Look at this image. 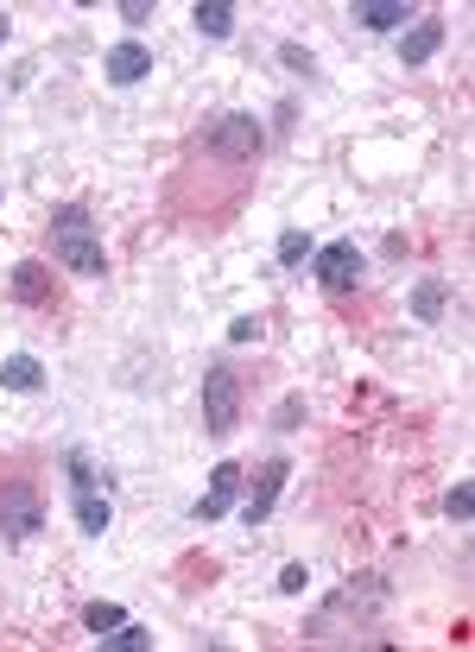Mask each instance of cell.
<instances>
[{
  "label": "cell",
  "mask_w": 475,
  "mask_h": 652,
  "mask_svg": "<svg viewBox=\"0 0 475 652\" xmlns=\"http://www.w3.org/2000/svg\"><path fill=\"white\" fill-rule=\"evenodd\" d=\"M51 254L64 260L71 273H83V279H102V273H109L102 228L89 222V210H83V203H58V210H51Z\"/></svg>",
  "instance_id": "obj_1"
},
{
  "label": "cell",
  "mask_w": 475,
  "mask_h": 652,
  "mask_svg": "<svg viewBox=\"0 0 475 652\" xmlns=\"http://www.w3.org/2000/svg\"><path fill=\"white\" fill-rule=\"evenodd\" d=\"M203 425H210V437H235V425H241V380L222 362L203 374Z\"/></svg>",
  "instance_id": "obj_2"
},
{
  "label": "cell",
  "mask_w": 475,
  "mask_h": 652,
  "mask_svg": "<svg viewBox=\"0 0 475 652\" xmlns=\"http://www.w3.org/2000/svg\"><path fill=\"white\" fill-rule=\"evenodd\" d=\"M33 532H45V501H38L33 488H7L0 494V539L26 544Z\"/></svg>",
  "instance_id": "obj_3"
},
{
  "label": "cell",
  "mask_w": 475,
  "mask_h": 652,
  "mask_svg": "<svg viewBox=\"0 0 475 652\" xmlns=\"http://www.w3.org/2000/svg\"><path fill=\"white\" fill-rule=\"evenodd\" d=\"M260 146H266V134H260L254 114H222L210 127V152L216 159H260Z\"/></svg>",
  "instance_id": "obj_4"
},
{
  "label": "cell",
  "mask_w": 475,
  "mask_h": 652,
  "mask_svg": "<svg viewBox=\"0 0 475 652\" xmlns=\"http://www.w3.org/2000/svg\"><path fill=\"white\" fill-rule=\"evenodd\" d=\"M362 248H355V241H329L324 254H317V286L324 291H355L362 286Z\"/></svg>",
  "instance_id": "obj_5"
},
{
  "label": "cell",
  "mask_w": 475,
  "mask_h": 652,
  "mask_svg": "<svg viewBox=\"0 0 475 652\" xmlns=\"http://www.w3.org/2000/svg\"><path fill=\"white\" fill-rule=\"evenodd\" d=\"M286 475H292V463H286V456H266V463H260V481L248 488V507H241V519H248V526H266V513L279 507V494H286Z\"/></svg>",
  "instance_id": "obj_6"
},
{
  "label": "cell",
  "mask_w": 475,
  "mask_h": 652,
  "mask_svg": "<svg viewBox=\"0 0 475 652\" xmlns=\"http://www.w3.org/2000/svg\"><path fill=\"white\" fill-rule=\"evenodd\" d=\"M102 76H109L114 89H134V83H147V76H152V45H140V38H121V45H109Z\"/></svg>",
  "instance_id": "obj_7"
},
{
  "label": "cell",
  "mask_w": 475,
  "mask_h": 652,
  "mask_svg": "<svg viewBox=\"0 0 475 652\" xmlns=\"http://www.w3.org/2000/svg\"><path fill=\"white\" fill-rule=\"evenodd\" d=\"M241 481H248V469H241V463H216V469H210V488H203V501L190 507V519H203V526H210V519H222V513L235 507Z\"/></svg>",
  "instance_id": "obj_8"
},
{
  "label": "cell",
  "mask_w": 475,
  "mask_h": 652,
  "mask_svg": "<svg viewBox=\"0 0 475 652\" xmlns=\"http://www.w3.org/2000/svg\"><path fill=\"white\" fill-rule=\"evenodd\" d=\"M349 20L367 26V33H393V26L412 20V7H405V0H355V7H349Z\"/></svg>",
  "instance_id": "obj_9"
},
{
  "label": "cell",
  "mask_w": 475,
  "mask_h": 652,
  "mask_svg": "<svg viewBox=\"0 0 475 652\" xmlns=\"http://www.w3.org/2000/svg\"><path fill=\"white\" fill-rule=\"evenodd\" d=\"M71 507H76V526H83L89 539H102V532H109L114 507H109V494H102V488H76V494H71Z\"/></svg>",
  "instance_id": "obj_10"
},
{
  "label": "cell",
  "mask_w": 475,
  "mask_h": 652,
  "mask_svg": "<svg viewBox=\"0 0 475 652\" xmlns=\"http://www.w3.org/2000/svg\"><path fill=\"white\" fill-rule=\"evenodd\" d=\"M0 387H7V393H38V387H45V362H38V355H7V362H0Z\"/></svg>",
  "instance_id": "obj_11"
},
{
  "label": "cell",
  "mask_w": 475,
  "mask_h": 652,
  "mask_svg": "<svg viewBox=\"0 0 475 652\" xmlns=\"http://www.w3.org/2000/svg\"><path fill=\"white\" fill-rule=\"evenodd\" d=\"M13 298H20V304H51V273H45L38 260H20V266H13Z\"/></svg>",
  "instance_id": "obj_12"
},
{
  "label": "cell",
  "mask_w": 475,
  "mask_h": 652,
  "mask_svg": "<svg viewBox=\"0 0 475 652\" xmlns=\"http://www.w3.org/2000/svg\"><path fill=\"white\" fill-rule=\"evenodd\" d=\"M438 45H443V26H438V20L412 26V33H400V64H425V58H438Z\"/></svg>",
  "instance_id": "obj_13"
},
{
  "label": "cell",
  "mask_w": 475,
  "mask_h": 652,
  "mask_svg": "<svg viewBox=\"0 0 475 652\" xmlns=\"http://www.w3.org/2000/svg\"><path fill=\"white\" fill-rule=\"evenodd\" d=\"M190 20H197V33H203V38H228V33H235V7H222V0H203Z\"/></svg>",
  "instance_id": "obj_14"
},
{
  "label": "cell",
  "mask_w": 475,
  "mask_h": 652,
  "mask_svg": "<svg viewBox=\"0 0 475 652\" xmlns=\"http://www.w3.org/2000/svg\"><path fill=\"white\" fill-rule=\"evenodd\" d=\"M147 647H152V634L140 627V620H121V627L102 634V652H147Z\"/></svg>",
  "instance_id": "obj_15"
},
{
  "label": "cell",
  "mask_w": 475,
  "mask_h": 652,
  "mask_svg": "<svg viewBox=\"0 0 475 652\" xmlns=\"http://www.w3.org/2000/svg\"><path fill=\"white\" fill-rule=\"evenodd\" d=\"M64 475H71V494L76 488H102V469H96L89 450H64Z\"/></svg>",
  "instance_id": "obj_16"
},
{
  "label": "cell",
  "mask_w": 475,
  "mask_h": 652,
  "mask_svg": "<svg viewBox=\"0 0 475 652\" xmlns=\"http://www.w3.org/2000/svg\"><path fill=\"white\" fill-rule=\"evenodd\" d=\"M304 260H311V235L304 228H286L279 235V266H304Z\"/></svg>",
  "instance_id": "obj_17"
},
{
  "label": "cell",
  "mask_w": 475,
  "mask_h": 652,
  "mask_svg": "<svg viewBox=\"0 0 475 652\" xmlns=\"http://www.w3.org/2000/svg\"><path fill=\"white\" fill-rule=\"evenodd\" d=\"M121 609H114V602H89V609H83V627H89V634H96V640H102V634H109V627H121Z\"/></svg>",
  "instance_id": "obj_18"
},
{
  "label": "cell",
  "mask_w": 475,
  "mask_h": 652,
  "mask_svg": "<svg viewBox=\"0 0 475 652\" xmlns=\"http://www.w3.org/2000/svg\"><path fill=\"white\" fill-rule=\"evenodd\" d=\"M443 513H450L457 526H470V513H475V488H470V481H457V488L443 494Z\"/></svg>",
  "instance_id": "obj_19"
},
{
  "label": "cell",
  "mask_w": 475,
  "mask_h": 652,
  "mask_svg": "<svg viewBox=\"0 0 475 652\" xmlns=\"http://www.w3.org/2000/svg\"><path fill=\"white\" fill-rule=\"evenodd\" d=\"M412 311L425 317V324H438V311H443V286L432 279V286H418V298H412Z\"/></svg>",
  "instance_id": "obj_20"
},
{
  "label": "cell",
  "mask_w": 475,
  "mask_h": 652,
  "mask_svg": "<svg viewBox=\"0 0 475 652\" xmlns=\"http://www.w3.org/2000/svg\"><path fill=\"white\" fill-rule=\"evenodd\" d=\"M304 589H311V570L304 564H286L279 570V595H304Z\"/></svg>",
  "instance_id": "obj_21"
},
{
  "label": "cell",
  "mask_w": 475,
  "mask_h": 652,
  "mask_svg": "<svg viewBox=\"0 0 475 652\" xmlns=\"http://www.w3.org/2000/svg\"><path fill=\"white\" fill-rule=\"evenodd\" d=\"M279 58H286V71H298V76H311V71H317V58H311V51H304V45H286V51H279Z\"/></svg>",
  "instance_id": "obj_22"
},
{
  "label": "cell",
  "mask_w": 475,
  "mask_h": 652,
  "mask_svg": "<svg viewBox=\"0 0 475 652\" xmlns=\"http://www.w3.org/2000/svg\"><path fill=\"white\" fill-rule=\"evenodd\" d=\"M260 317H235V324H228V342H260Z\"/></svg>",
  "instance_id": "obj_23"
},
{
  "label": "cell",
  "mask_w": 475,
  "mask_h": 652,
  "mask_svg": "<svg viewBox=\"0 0 475 652\" xmlns=\"http://www.w3.org/2000/svg\"><path fill=\"white\" fill-rule=\"evenodd\" d=\"M298 418H304V399H286V405L273 412V425H279V431H292Z\"/></svg>",
  "instance_id": "obj_24"
},
{
  "label": "cell",
  "mask_w": 475,
  "mask_h": 652,
  "mask_svg": "<svg viewBox=\"0 0 475 652\" xmlns=\"http://www.w3.org/2000/svg\"><path fill=\"white\" fill-rule=\"evenodd\" d=\"M121 20H127V26H147V20H152V0H127V7H121Z\"/></svg>",
  "instance_id": "obj_25"
},
{
  "label": "cell",
  "mask_w": 475,
  "mask_h": 652,
  "mask_svg": "<svg viewBox=\"0 0 475 652\" xmlns=\"http://www.w3.org/2000/svg\"><path fill=\"white\" fill-rule=\"evenodd\" d=\"M7 33H13V20H7V13H0V45H7Z\"/></svg>",
  "instance_id": "obj_26"
}]
</instances>
